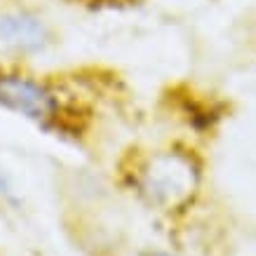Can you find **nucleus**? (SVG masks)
Instances as JSON below:
<instances>
[{
    "instance_id": "nucleus-4",
    "label": "nucleus",
    "mask_w": 256,
    "mask_h": 256,
    "mask_svg": "<svg viewBox=\"0 0 256 256\" xmlns=\"http://www.w3.org/2000/svg\"><path fill=\"white\" fill-rule=\"evenodd\" d=\"M82 5L90 8H130L134 5V0H78Z\"/></svg>"
},
{
    "instance_id": "nucleus-2",
    "label": "nucleus",
    "mask_w": 256,
    "mask_h": 256,
    "mask_svg": "<svg viewBox=\"0 0 256 256\" xmlns=\"http://www.w3.org/2000/svg\"><path fill=\"white\" fill-rule=\"evenodd\" d=\"M0 106L14 110L24 118H31L38 122L52 120L56 113V99L45 87L28 78L19 76H2L0 78Z\"/></svg>"
},
{
    "instance_id": "nucleus-5",
    "label": "nucleus",
    "mask_w": 256,
    "mask_h": 256,
    "mask_svg": "<svg viewBox=\"0 0 256 256\" xmlns=\"http://www.w3.org/2000/svg\"><path fill=\"white\" fill-rule=\"evenodd\" d=\"M0 193L5 195L10 202H16V198H14V193H12V184L8 181V176L2 174V170H0Z\"/></svg>"
},
{
    "instance_id": "nucleus-6",
    "label": "nucleus",
    "mask_w": 256,
    "mask_h": 256,
    "mask_svg": "<svg viewBox=\"0 0 256 256\" xmlns=\"http://www.w3.org/2000/svg\"><path fill=\"white\" fill-rule=\"evenodd\" d=\"M141 256H176V254H167V252H146Z\"/></svg>"
},
{
    "instance_id": "nucleus-1",
    "label": "nucleus",
    "mask_w": 256,
    "mask_h": 256,
    "mask_svg": "<svg viewBox=\"0 0 256 256\" xmlns=\"http://www.w3.org/2000/svg\"><path fill=\"white\" fill-rule=\"evenodd\" d=\"M200 186V162L184 150H170L153 158L141 172L139 190L150 204L178 210L193 200Z\"/></svg>"
},
{
    "instance_id": "nucleus-3",
    "label": "nucleus",
    "mask_w": 256,
    "mask_h": 256,
    "mask_svg": "<svg viewBox=\"0 0 256 256\" xmlns=\"http://www.w3.org/2000/svg\"><path fill=\"white\" fill-rule=\"evenodd\" d=\"M47 28L40 19L24 12L0 14V52L2 54H38L47 47Z\"/></svg>"
}]
</instances>
